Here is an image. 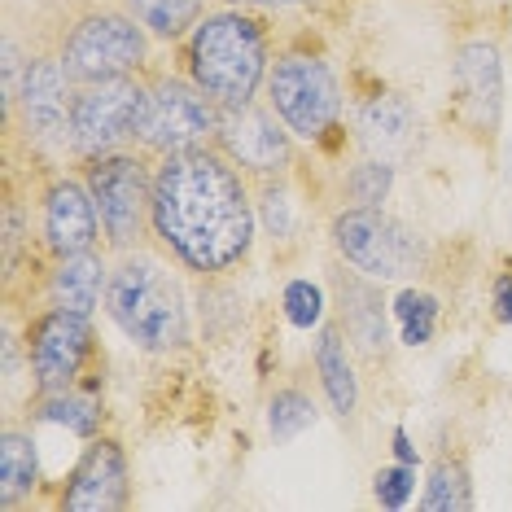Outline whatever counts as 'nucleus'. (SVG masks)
<instances>
[{
  "instance_id": "1",
  "label": "nucleus",
  "mask_w": 512,
  "mask_h": 512,
  "mask_svg": "<svg viewBox=\"0 0 512 512\" xmlns=\"http://www.w3.org/2000/svg\"><path fill=\"white\" fill-rule=\"evenodd\" d=\"M154 237L180 267L224 276L250 259L259 206L250 176L215 141L158 158L154 167Z\"/></svg>"
},
{
  "instance_id": "2",
  "label": "nucleus",
  "mask_w": 512,
  "mask_h": 512,
  "mask_svg": "<svg viewBox=\"0 0 512 512\" xmlns=\"http://www.w3.org/2000/svg\"><path fill=\"white\" fill-rule=\"evenodd\" d=\"M189 79L206 97H215L224 110L246 106L259 97V88L267 84L272 71V36H267V22L250 9H219L206 14L189 31Z\"/></svg>"
},
{
  "instance_id": "3",
  "label": "nucleus",
  "mask_w": 512,
  "mask_h": 512,
  "mask_svg": "<svg viewBox=\"0 0 512 512\" xmlns=\"http://www.w3.org/2000/svg\"><path fill=\"white\" fill-rule=\"evenodd\" d=\"M106 316L119 324V333L136 351L167 355L189 342V302L184 285L176 281L162 259L145 250H127L110 267L106 285Z\"/></svg>"
},
{
  "instance_id": "4",
  "label": "nucleus",
  "mask_w": 512,
  "mask_h": 512,
  "mask_svg": "<svg viewBox=\"0 0 512 512\" xmlns=\"http://www.w3.org/2000/svg\"><path fill=\"white\" fill-rule=\"evenodd\" d=\"M84 184L97 202L101 237L110 250H141V241L154 232V171L141 149H110V154L84 158Z\"/></svg>"
},
{
  "instance_id": "5",
  "label": "nucleus",
  "mask_w": 512,
  "mask_h": 512,
  "mask_svg": "<svg viewBox=\"0 0 512 512\" xmlns=\"http://www.w3.org/2000/svg\"><path fill=\"white\" fill-rule=\"evenodd\" d=\"M329 237L333 250L342 254V263H351L355 272L372 276V281H412L429 263L421 232L386 215L381 206H346V211H337Z\"/></svg>"
},
{
  "instance_id": "6",
  "label": "nucleus",
  "mask_w": 512,
  "mask_h": 512,
  "mask_svg": "<svg viewBox=\"0 0 512 512\" xmlns=\"http://www.w3.org/2000/svg\"><path fill=\"white\" fill-rule=\"evenodd\" d=\"M267 106L298 141L324 145L342 127V84L316 53H281L267 71Z\"/></svg>"
},
{
  "instance_id": "7",
  "label": "nucleus",
  "mask_w": 512,
  "mask_h": 512,
  "mask_svg": "<svg viewBox=\"0 0 512 512\" xmlns=\"http://www.w3.org/2000/svg\"><path fill=\"white\" fill-rule=\"evenodd\" d=\"M57 57L66 62L75 84L136 75L149 66V31L127 9H84L66 27Z\"/></svg>"
},
{
  "instance_id": "8",
  "label": "nucleus",
  "mask_w": 512,
  "mask_h": 512,
  "mask_svg": "<svg viewBox=\"0 0 512 512\" xmlns=\"http://www.w3.org/2000/svg\"><path fill=\"white\" fill-rule=\"evenodd\" d=\"M219 119H224V106L215 97H206L193 79L158 75L149 84L145 114H141V127H136V145L158 158L180 154V149H193V145H211L219 136Z\"/></svg>"
},
{
  "instance_id": "9",
  "label": "nucleus",
  "mask_w": 512,
  "mask_h": 512,
  "mask_svg": "<svg viewBox=\"0 0 512 512\" xmlns=\"http://www.w3.org/2000/svg\"><path fill=\"white\" fill-rule=\"evenodd\" d=\"M149 84L136 75H114L97 84L75 88V149L79 158H97L119 149L123 141H136V127L145 114Z\"/></svg>"
},
{
  "instance_id": "10",
  "label": "nucleus",
  "mask_w": 512,
  "mask_h": 512,
  "mask_svg": "<svg viewBox=\"0 0 512 512\" xmlns=\"http://www.w3.org/2000/svg\"><path fill=\"white\" fill-rule=\"evenodd\" d=\"M75 79L57 53L27 57V75L18 88V114L27 141L40 149H75Z\"/></svg>"
},
{
  "instance_id": "11",
  "label": "nucleus",
  "mask_w": 512,
  "mask_h": 512,
  "mask_svg": "<svg viewBox=\"0 0 512 512\" xmlns=\"http://www.w3.org/2000/svg\"><path fill=\"white\" fill-rule=\"evenodd\" d=\"M92 359V316L49 307L27 329V368L36 377V394H57L79 386Z\"/></svg>"
},
{
  "instance_id": "12",
  "label": "nucleus",
  "mask_w": 512,
  "mask_h": 512,
  "mask_svg": "<svg viewBox=\"0 0 512 512\" xmlns=\"http://www.w3.org/2000/svg\"><path fill=\"white\" fill-rule=\"evenodd\" d=\"M294 141L298 136L276 119V110L272 106L263 110V106H254V101L224 110V119H219V136H215V145L224 149V154L237 162L250 180L285 176V171L298 162Z\"/></svg>"
},
{
  "instance_id": "13",
  "label": "nucleus",
  "mask_w": 512,
  "mask_h": 512,
  "mask_svg": "<svg viewBox=\"0 0 512 512\" xmlns=\"http://www.w3.org/2000/svg\"><path fill=\"white\" fill-rule=\"evenodd\" d=\"M132 499V482H127V456L114 438H92L88 451L66 477L57 508L66 512H119Z\"/></svg>"
},
{
  "instance_id": "14",
  "label": "nucleus",
  "mask_w": 512,
  "mask_h": 512,
  "mask_svg": "<svg viewBox=\"0 0 512 512\" xmlns=\"http://www.w3.org/2000/svg\"><path fill=\"white\" fill-rule=\"evenodd\" d=\"M451 79H456V97L469 127L477 136H495L499 114H504V57H499V49L491 40L460 44Z\"/></svg>"
},
{
  "instance_id": "15",
  "label": "nucleus",
  "mask_w": 512,
  "mask_h": 512,
  "mask_svg": "<svg viewBox=\"0 0 512 512\" xmlns=\"http://www.w3.org/2000/svg\"><path fill=\"white\" fill-rule=\"evenodd\" d=\"M40 232H44V246H49L53 259L97 250L101 215H97V202H92V193H88V184H84V180L57 176L49 189H44Z\"/></svg>"
},
{
  "instance_id": "16",
  "label": "nucleus",
  "mask_w": 512,
  "mask_h": 512,
  "mask_svg": "<svg viewBox=\"0 0 512 512\" xmlns=\"http://www.w3.org/2000/svg\"><path fill=\"white\" fill-rule=\"evenodd\" d=\"M337 289V316H342V333L351 337L368 359L386 355L390 346V324H386V298H381V281H372L364 272H333Z\"/></svg>"
},
{
  "instance_id": "17",
  "label": "nucleus",
  "mask_w": 512,
  "mask_h": 512,
  "mask_svg": "<svg viewBox=\"0 0 512 512\" xmlns=\"http://www.w3.org/2000/svg\"><path fill=\"white\" fill-rule=\"evenodd\" d=\"M106 285H110V267L97 250L66 254L49 272V307L92 316L97 307H106Z\"/></svg>"
},
{
  "instance_id": "18",
  "label": "nucleus",
  "mask_w": 512,
  "mask_h": 512,
  "mask_svg": "<svg viewBox=\"0 0 512 512\" xmlns=\"http://www.w3.org/2000/svg\"><path fill=\"white\" fill-rule=\"evenodd\" d=\"M355 132L377 158H394L416 136V106L399 92H377L355 114Z\"/></svg>"
},
{
  "instance_id": "19",
  "label": "nucleus",
  "mask_w": 512,
  "mask_h": 512,
  "mask_svg": "<svg viewBox=\"0 0 512 512\" xmlns=\"http://www.w3.org/2000/svg\"><path fill=\"white\" fill-rule=\"evenodd\" d=\"M316 372H320V386L329 394L333 412L355 416L359 407V381H355V364H351V346L342 342V324H324L320 342H316Z\"/></svg>"
},
{
  "instance_id": "20",
  "label": "nucleus",
  "mask_w": 512,
  "mask_h": 512,
  "mask_svg": "<svg viewBox=\"0 0 512 512\" xmlns=\"http://www.w3.org/2000/svg\"><path fill=\"white\" fill-rule=\"evenodd\" d=\"M40 486V456H36V438L27 429L9 425L0 434V504L14 508L22 499H31Z\"/></svg>"
},
{
  "instance_id": "21",
  "label": "nucleus",
  "mask_w": 512,
  "mask_h": 512,
  "mask_svg": "<svg viewBox=\"0 0 512 512\" xmlns=\"http://www.w3.org/2000/svg\"><path fill=\"white\" fill-rule=\"evenodd\" d=\"M154 40L176 44L206 18V0H119Z\"/></svg>"
},
{
  "instance_id": "22",
  "label": "nucleus",
  "mask_w": 512,
  "mask_h": 512,
  "mask_svg": "<svg viewBox=\"0 0 512 512\" xmlns=\"http://www.w3.org/2000/svg\"><path fill=\"white\" fill-rule=\"evenodd\" d=\"M36 416L49 425H66L75 438H97L101 429V403L92 390H57V394H40L36 399Z\"/></svg>"
},
{
  "instance_id": "23",
  "label": "nucleus",
  "mask_w": 512,
  "mask_h": 512,
  "mask_svg": "<svg viewBox=\"0 0 512 512\" xmlns=\"http://www.w3.org/2000/svg\"><path fill=\"white\" fill-rule=\"evenodd\" d=\"M421 508H425V512H464V508H473L469 469H464L460 460H438L434 469H429Z\"/></svg>"
},
{
  "instance_id": "24",
  "label": "nucleus",
  "mask_w": 512,
  "mask_h": 512,
  "mask_svg": "<svg viewBox=\"0 0 512 512\" xmlns=\"http://www.w3.org/2000/svg\"><path fill=\"white\" fill-rule=\"evenodd\" d=\"M394 320H399V337L403 346H429V337L438 329V298L425 289H403L394 298Z\"/></svg>"
},
{
  "instance_id": "25",
  "label": "nucleus",
  "mask_w": 512,
  "mask_h": 512,
  "mask_svg": "<svg viewBox=\"0 0 512 512\" xmlns=\"http://www.w3.org/2000/svg\"><path fill=\"white\" fill-rule=\"evenodd\" d=\"M311 425H316V403L298 386H285L272 394V403H267V429H272L276 442H294Z\"/></svg>"
},
{
  "instance_id": "26",
  "label": "nucleus",
  "mask_w": 512,
  "mask_h": 512,
  "mask_svg": "<svg viewBox=\"0 0 512 512\" xmlns=\"http://www.w3.org/2000/svg\"><path fill=\"white\" fill-rule=\"evenodd\" d=\"M390 189H394V162L377 158V154L355 162L351 176H346V184H342V193H346L351 206H381L390 197Z\"/></svg>"
},
{
  "instance_id": "27",
  "label": "nucleus",
  "mask_w": 512,
  "mask_h": 512,
  "mask_svg": "<svg viewBox=\"0 0 512 512\" xmlns=\"http://www.w3.org/2000/svg\"><path fill=\"white\" fill-rule=\"evenodd\" d=\"M259 224L263 232L276 241V246H285L289 237H294V197H289V184L285 176H272V180H259Z\"/></svg>"
},
{
  "instance_id": "28",
  "label": "nucleus",
  "mask_w": 512,
  "mask_h": 512,
  "mask_svg": "<svg viewBox=\"0 0 512 512\" xmlns=\"http://www.w3.org/2000/svg\"><path fill=\"white\" fill-rule=\"evenodd\" d=\"M281 307H285V320L294 324V329L311 333L324 324V289L316 281H307V276H294L281 294Z\"/></svg>"
},
{
  "instance_id": "29",
  "label": "nucleus",
  "mask_w": 512,
  "mask_h": 512,
  "mask_svg": "<svg viewBox=\"0 0 512 512\" xmlns=\"http://www.w3.org/2000/svg\"><path fill=\"white\" fill-rule=\"evenodd\" d=\"M416 491V464H390V469H377L372 477V495H377L381 508H407V499Z\"/></svg>"
},
{
  "instance_id": "30",
  "label": "nucleus",
  "mask_w": 512,
  "mask_h": 512,
  "mask_svg": "<svg viewBox=\"0 0 512 512\" xmlns=\"http://www.w3.org/2000/svg\"><path fill=\"white\" fill-rule=\"evenodd\" d=\"M491 302H495V320L499 324H512V272H499L495 276Z\"/></svg>"
},
{
  "instance_id": "31",
  "label": "nucleus",
  "mask_w": 512,
  "mask_h": 512,
  "mask_svg": "<svg viewBox=\"0 0 512 512\" xmlns=\"http://www.w3.org/2000/svg\"><path fill=\"white\" fill-rule=\"evenodd\" d=\"M237 9H298L302 0H228Z\"/></svg>"
},
{
  "instance_id": "32",
  "label": "nucleus",
  "mask_w": 512,
  "mask_h": 512,
  "mask_svg": "<svg viewBox=\"0 0 512 512\" xmlns=\"http://www.w3.org/2000/svg\"><path fill=\"white\" fill-rule=\"evenodd\" d=\"M394 456H399L403 464H416V447H412V438H407L403 429H394Z\"/></svg>"
}]
</instances>
